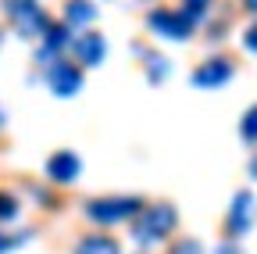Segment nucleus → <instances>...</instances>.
Listing matches in <instances>:
<instances>
[{
	"instance_id": "1",
	"label": "nucleus",
	"mask_w": 257,
	"mask_h": 254,
	"mask_svg": "<svg viewBox=\"0 0 257 254\" xmlns=\"http://www.w3.org/2000/svg\"><path fill=\"white\" fill-rule=\"evenodd\" d=\"M179 222L175 204L168 201H157V204H143V211L133 218V240L140 243H161Z\"/></svg>"
},
{
	"instance_id": "2",
	"label": "nucleus",
	"mask_w": 257,
	"mask_h": 254,
	"mask_svg": "<svg viewBox=\"0 0 257 254\" xmlns=\"http://www.w3.org/2000/svg\"><path fill=\"white\" fill-rule=\"evenodd\" d=\"M143 211V201L140 197H93L86 201V215L100 226H114V222H125V218H136Z\"/></svg>"
},
{
	"instance_id": "3",
	"label": "nucleus",
	"mask_w": 257,
	"mask_h": 254,
	"mask_svg": "<svg viewBox=\"0 0 257 254\" xmlns=\"http://www.w3.org/2000/svg\"><path fill=\"white\" fill-rule=\"evenodd\" d=\"M4 11L18 25L22 36H47V29L54 25L50 15L36 4V0H4Z\"/></svg>"
},
{
	"instance_id": "4",
	"label": "nucleus",
	"mask_w": 257,
	"mask_h": 254,
	"mask_svg": "<svg viewBox=\"0 0 257 254\" xmlns=\"http://www.w3.org/2000/svg\"><path fill=\"white\" fill-rule=\"evenodd\" d=\"M253 218H257V201L250 190H236V197L229 204V215H225V240H239L250 233L253 226Z\"/></svg>"
},
{
	"instance_id": "5",
	"label": "nucleus",
	"mask_w": 257,
	"mask_h": 254,
	"mask_svg": "<svg viewBox=\"0 0 257 254\" xmlns=\"http://www.w3.org/2000/svg\"><path fill=\"white\" fill-rule=\"evenodd\" d=\"M147 25L154 29L157 36H165V40H186V36H193V22L186 11H172V8H154L150 15H147Z\"/></svg>"
},
{
	"instance_id": "6",
	"label": "nucleus",
	"mask_w": 257,
	"mask_h": 254,
	"mask_svg": "<svg viewBox=\"0 0 257 254\" xmlns=\"http://www.w3.org/2000/svg\"><path fill=\"white\" fill-rule=\"evenodd\" d=\"M47 86L54 90V97H75V93L82 90V68L75 65V61L57 57L47 68Z\"/></svg>"
},
{
	"instance_id": "7",
	"label": "nucleus",
	"mask_w": 257,
	"mask_h": 254,
	"mask_svg": "<svg viewBox=\"0 0 257 254\" xmlns=\"http://www.w3.org/2000/svg\"><path fill=\"white\" fill-rule=\"evenodd\" d=\"M232 61L229 57H207V61H200L197 68H193V82H197L200 90H218V86H225L232 79Z\"/></svg>"
},
{
	"instance_id": "8",
	"label": "nucleus",
	"mask_w": 257,
	"mask_h": 254,
	"mask_svg": "<svg viewBox=\"0 0 257 254\" xmlns=\"http://www.w3.org/2000/svg\"><path fill=\"white\" fill-rule=\"evenodd\" d=\"M47 179L50 183H75L79 179V172H82V161H79V154L75 150H54L50 157H47Z\"/></svg>"
},
{
	"instance_id": "9",
	"label": "nucleus",
	"mask_w": 257,
	"mask_h": 254,
	"mask_svg": "<svg viewBox=\"0 0 257 254\" xmlns=\"http://www.w3.org/2000/svg\"><path fill=\"white\" fill-rule=\"evenodd\" d=\"M72 50H75V61H79V65L93 68V65H100V61H104L107 40H104V33H79V36L72 40Z\"/></svg>"
},
{
	"instance_id": "10",
	"label": "nucleus",
	"mask_w": 257,
	"mask_h": 254,
	"mask_svg": "<svg viewBox=\"0 0 257 254\" xmlns=\"http://www.w3.org/2000/svg\"><path fill=\"white\" fill-rule=\"evenodd\" d=\"M96 18V4H89V0H64V25L68 29H79L82 25H89Z\"/></svg>"
},
{
	"instance_id": "11",
	"label": "nucleus",
	"mask_w": 257,
	"mask_h": 254,
	"mask_svg": "<svg viewBox=\"0 0 257 254\" xmlns=\"http://www.w3.org/2000/svg\"><path fill=\"white\" fill-rule=\"evenodd\" d=\"M75 254H121V243L107 233H89V236L79 240Z\"/></svg>"
},
{
	"instance_id": "12",
	"label": "nucleus",
	"mask_w": 257,
	"mask_h": 254,
	"mask_svg": "<svg viewBox=\"0 0 257 254\" xmlns=\"http://www.w3.org/2000/svg\"><path fill=\"white\" fill-rule=\"evenodd\" d=\"M239 136H243L246 143H257V104H250V108L243 111V118H239Z\"/></svg>"
},
{
	"instance_id": "13",
	"label": "nucleus",
	"mask_w": 257,
	"mask_h": 254,
	"mask_svg": "<svg viewBox=\"0 0 257 254\" xmlns=\"http://www.w3.org/2000/svg\"><path fill=\"white\" fill-rule=\"evenodd\" d=\"M165 75H168V61L157 57V54H147V79L150 82H161Z\"/></svg>"
},
{
	"instance_id": "14",
	"label": "nucleus",
	"mask_w": 257,
	"mask_h": 254,
	"mask_svg": "<svg viewBox=\"0 0 257 254\" xmlns=\"http://www.w3.org/2000/svg\"><path fill=\"white\" fill-rule=\"evenodd\" d=\"M18 197L15 194H8V190H0V222H11V218H18Z\"/></svg>"
},
{
	"instance_id": "15",
	"label": "nucleus",
	"mask_w": 257,
	"mask_h": 254,
	"mask_svg": "<svg viewBox=\"0 0 257 254\" xmlns=\"http://www.w3.org/2000/svg\"><path fill=\"white\" fill-rule=\"evenodd\" d=\"M165 254H204V243H200V240H193V236H179Z\"/></svg>"
},
{
	"instance_id": "16",
	"label": "nucleus",
	"mask_w": 257,
	"mask_h": 254,
	"mask_svg": "<svg viewBox=\"0 0 257 254\" xmlns=\"http://www.w3.org/2000/svg\"><path fill=\"white\" fill-rule=\"evenodd\" d=\"M182 11H186L193 22H200V18L211 11V0H182Z\"/></svg>"
},
{
	"instance_id": "17",
	"label": "nucleus",
	"mask_w": 257,
	"mask_h": 254,
	"mask_svg": "<svg viewBox=\"0 0 257 254\" xmlns=\"http://www.w3.org/2000/svg\"><path fill=\"white\" fill-rule=\"evenodd\" d=\"M18 243H25V233H0V254L15 250Z\"/></svg>"
},
{
	"instance_id": "18",
	"label": "nucleus",
	"mask_w": 257,
	"mask_h": 254,
	"mask_svg": "<svg viewBox=\"0 0 257 254\" xmlns=\"http://www.w3.org/2000/svg\"><path fill=\"white\" fill-rule=\"evenodd\" d=\"M243 47H246V50H257V22H250V25L243 29Z\"/></svg>"
},
{
	"instance_id": "19",
	"label": "nucleus",
	"mask_w": 257,
	"mask_h": 254,
	"mask_svg": "<svg viewBox=\"0 0 257 254\" xmlns=\"http://www.w3.org/2000/svg\"><path fill=\"white\" fill-rule=\"evenodd\" d=\"M218 254H239L236 240H221V243H218Z\"/></svg>"
},
{
	"instance_id": "20",
	"label": "nucleus",
	"mask_w": 257,
	"mask_h": 254,
	"mask_svg": "<svg viewBox=\"0 0 257 254\" xmlns=\"http://www.w3.org/2000/svg\"><path fill=\"white\" fill-rule=\"evenodd\" d=\"M250 176H253V179H257V154H253V157H250Z\"/></svg>"
},
{
	"instance_id": "21",
	"label": "nucleus",
	"mask_w": 257,
	"mask_h": 254,
	"mask_svg": "<svg viewBox=\"0 0 257 254\" xmlns=\"http://www.w3.org/2000/svg\"><path fill=\"white\" fill-rule=\"evenodd\" d=\"M243 4H246V11H253V15H257V0H243Z\"/></svg>"
},
{
	"instance_id": "22",
	"label": "nucleus",
	"mask_w": 257,
	"mask_h": 254,
	"mask_svg": "<svg viewBox=\"0 0 257 254\" xmlns=\"http://www.w3.org/2000/svg\"><path fill=\"white\" fill-rule=\"evenodd\" d=\"M0 43H4V33H0Z\"/></svg>"
}]
</instances>
